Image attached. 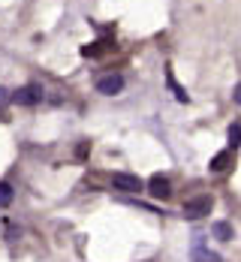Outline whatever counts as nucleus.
<instances>
[{"label": "nucleus", "mask_w": 241, "mask_h": 262, "mask_svg": "<svg viewBox=\"0 0 241 262\" xmlns=\"http://www.w3.org/2000/svg\"><path fill=\"white\" fill-rule=\"evenodd\" d=\"M121 91H124V76H118V73L103 76V79L97 81V94H103V97H115Z\"/></svg>", "instance_id": "20e7f679"}, {"label": "nucleus", "mask_w": 241, "mask_h": 262, "mask_svg": "<svg viewBox=\"0 0 241 262\" xmlns=\"http://www.w3.org/2000/svg\"><path fill=\"white\" fill-rule=\"evenodd\" d=\"M166 84L172 88V94H175V100H178V103H187V100H190V94L184 91V88H181V84H178V81H175L172 70H166Z\"/></svg>", "instance_id": "0eeeda50"}, {"label": "nucleus", "mask_w": 241, "mask_h": 262, "mask_svg": "<svg viewBox=\"0 0 241 262\" xmlns=\"http://www.w3.org/2000/svg\"><path fill=\"white\" fill-rule=\"evenodd\" d=\"M12 196H15V193H12V184L0 181V208H9V205H12Z\"/></svg>", "instance_id": "9d476101"}, {"label": "nucleus", "mask_w": 241, "mask_h": 262, "mask_svg": "<svg viewBox=\"0 0 241 262\" xmlns=\"http://www.w3.org/2000/svg\"><path fill=\"white\" fill-rule=\"evenodd\" d=\"M9 103V91H6V88H0V105H6Z\"/></svg>", "instance_id": "ddd939ff"}, {"label": "nucleus", "mask_w": 241, "mask_h": 262, "mask_svg": "<svg viewBox=\"0 0 241 262\" xmlns=\"http://www.w3.org/2000/svg\"><path fill=\"white\" fill-rule=\"evenodd\" d=\"M211 232H214V238H220V241H229V238H232V226H229L226 220H217L214 226H211Z\"/></svg>", "instance_id": "1a4fd4ad"}, {"label": "nucleus", "mask_w": 241, "mask_h": 262, "mask_svg": "<svg viewBox=\"0 0 241 262\" xmlns=\"http://www.w3.org/2000/svg\"><path fill=\"white\" fill-rule=\"evenodd\" d=\"M112 49V42H94V46H81V57H100Z\"/></svg>", "instance_id": "6e6552de"}, {"label": "nucleus", "mask_w": 241, "mask_h": 262, "mask_svg": "<svg viewBox=\"0 0 241 262\" xmlns=\"http://www.w3.org/2000/svg\"><path fill=\"white\" fill-rule=\"evenodd\" d=\"M229 145H232V148L241 145V124H232V127H229Z\"/></svg>", "instance_id": "f8f14e48"}, {"label": "nucleus", "mask_w": 241, "mask_h": 262, "mask_svg": "<svg viewBox=\"0 0 241 262\" xmlns=\"http://www.w3.org/2000/svg\"><path fill=\"white\" fill-rule=\"evenodd\" d=\"M148 193H151L154 199H169V196H172V184H169V178H163V175H154V178L148 181Z\"/></svg>", "instance_id": "39448f33"}, {"label": "nucleus", "mask_w": 241, "mask_h": 262, "mask_svg": "<svg viewBox=\"0 0 241 262\" xmlns=\"http://www.w3.org/2000/svg\"><path fill=\"white\" fill-rule=\"evenodd\" d=\"M232 163H235L232 151H220V154H214V157H211V166H208V169H211L214 175H223V172H226Z\"/></svg>", "instance_id": "423d86ee"}, {"label": "nucleus", "mask_w": 241, "mask_h": 262, "mask_svg": "<svg viewBox=\"0 0 241 262\" xmlns=\"http://www.w3.org/2000/svg\"><path fill=\"white\" fill-rule=\"evenodd\" d=\"M112 187L121 190V193H142V190H145L142 178H139V175H130V172H118V175H112Z\"/></svg>", "instance_id": "f03ea898"}, {"label": "nucleus", "mask_w": 241, "mask_h": 262, "mask_svg": "<svg viewBox=\"0 0 241 262\" xmlns=\"http://www.w3.org/2000/svg\"><path fill=\"white\" fill-rule=\"evenodd\" d=\"M232 100H235V103L241 105V84H238V88H235V94H232Z\"/></svg>", "instance_id": "4468645a"}, {"label": "nucleus", "mask_w": 241, "mask_h": 262, "mask_svg": "<svg viewBox=\"0 0 241 262\" xmlns=\"http://www.w3.org/2000/svg\"><path fill=\"white\" fill-rule=\"evenodd\" d=\"M193 259H196V262H220V256L205 253V250H202V244H196V247H193Z\"/></svg>", "instance_id": "9b49d317"}, {"label": "nucleus", "mask_w": 241, "mask_h": 262, "mask_svg": "<svg viewBox=\"0 0 241 262\" xmlns=\"http://www.w3.org/2000/svg\"><path fill=\"white\" fill-rule=\"evenodd\" d=\"M42 100H46L42 84H25L15 94H9V103H15V105H36V103H42Z\"/></svg>", "instance_id": "f257e3e1"}, {"label": "nucleus", "mask_w": 241, "mask_h": 262, "mask_svg": "<svg viewBox=\"0 0 241 262\" xmlns=\"http://www.w3.org/2000/svg\"><path fill=\"white\" fill-rule=\"evenodd\" d=\"M211 196H196V199H187L184 202V217L190 220H199V217H205V214H211Z\"/></svg>", "instance_id": "7ed1b4c3"}]
</instances>
